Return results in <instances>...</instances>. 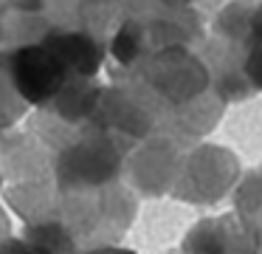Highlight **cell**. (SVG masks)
<instances>
[{"label": "cell", "instance_id": "cell-7", "mask_svg": "<svg viewBox=\"0 0 262 254\" xmlns=\"http://www.w3.org/2000/svg\"><path fill=\"white\" fill-rule=\"evenodd\" d=\"M243 223H245V237H248L254 254H262V175L256 178V201L243 203Z\"/></svg>", "mask_w": 262, "mask_h": 254}, {"label": "cell", "instance_id": "cell-10", "mask_svg": "<svg viewBox=\"0 0 262 254\" xmlns=\"http://www.w3.org/2000/svg\"><path fill=\"white\" fill-rule=\"evenodd\" d=\"M198 254H209V251H206V248H200ZM214 254H228V251H214Z\"/></svg>", "mask_w": 262, "mask_h": 254}, {"label": "cell", "instance_id": "cell-6", "mask_svg": "<svg viewBox=\"0 0 262 254\" xmlns=\"http://www.w3.org/2000/svg\"><path fill=\"white\" fill-rule=\"evenodd\" d=\"M113 56L121 65H133L144 54V26L138 20H124L113 37Z\"/></svg>", "mask_w": 262, "mask_h": 254}, {"label": "cell", "instance_id": "cell-2", "mask_svg": "<svg viewBox=\"0 0 262 254\" xmlns=\"http://www.w3.org/2000/svg\"><path fill=\"white\" fill-rule=\"evenodd\" d=\"M6 79L26 105H48L68 82V68L46 43L23 45L6 56Z\"/></svg>", "mask_w": 262, "mask_h": 254}, {"label": "cell", "instance_id": "cell-3", "mask_svg": "<svg viewBox=\"0 0 262 254\" xmlns=\"http://www.w3.org/2000/svg\"><path fill=\"white\" fill-rule=\"evenodd\" d=\"M147 79L161 96L181 105V102L198 96L206 88V68L198 65L192 56L178 45H166L147 62Z\"/></svg>", "mask_w": 262, "mask_h": 254}, {"label": "cell", "instance_id": "cell-1", "mask_svg": "<svg viewBox=\"0 0 262 254\" xmlns=\"http://www.w3.org/2000/svg\"><path fill=\"white\" fill-rule=\"evenodd\" d=\"M211 62L223 99H243L262 90V3L239 0L214 23Z\"/></svg>", "mask_w": 262, "mask_h": 254}, {"label": "cell", "instance_id": "cell-9", "mask_svg": "<svg viewBox=\"0 0 262 254\" xmlns=\"http://www.w3.org/2000/svg\"><path fill=\"white\" fill-rule=\"evenodd\" d=\"M42 0H9V6H17V9H23V11H31V9H37Z\"/></svg>", "mask_w": 262, "mask_h": 254}, {"label": "cell", "instance_id": "cell-8", "mask_svg": "<svg viewBox=\"0 0 262 254\" xmlns=\"http://www.w3.org/2000/svg\"><path fill=\"white\" fill-rule=\"evenodd\" d=\"M0 254H51V251H46V248L37 246V243L12 240V243H6V246H0Z\"/></svg>", "mask_w": 262, "mask_h": 254}, {"label": "cell", "instance_id": "cell-5", "mask_svg": "<svg viewBox=\"0 0 262 254\" xmlns=\"http://www.w3.org/2000/svg\"><path fill=\"white\" fill-rule=\"evenodd\" d=\"M42 43L59 56V62L74 76L91 79L102 68V56H104L102 45L85 31H51Z\"/></svg>", "mask_w": 262, "mask_h": 254}, {"label": "cell", "instance_id": "cell-4", "mask_svg": "<svg viewBox=\"0 0 262 254\" xmlns=\"http://www.w3.org/2000/svg\"><path fill=\"white\" fill-rule=\"evenodd\" d=\"M119 169V152L107 139H82L62 155L59 181L71 186H93L113 178Z\"/></svg>", "mask_w": 262, "mask_h": 254}]
</instances>
